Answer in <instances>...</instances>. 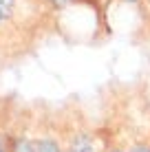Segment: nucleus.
I'll use <instances>...</instances> for the list:
<instances>
[{
    "mask_svg": "<svg viewBox=\"0 0 150 152\" xmlns=\"http://www.w3.org/2000/svg\"><path fill=\"white\" fill-rule=\"evenodd\" d=\"M13 11V0H0V22L7 20Z\"/></svg>",
    "mask_w": 150,
    "mask_h": 152,
    "instance_id": "f257e3e1",
    "label": "nucleus"
},
{
    "mask_svg": "<svg viewBox=\"0 0 150 152\" xmlns=\"http://www.w3.org/2000/svg\"><path fill=\"white\" fill-rule=\"evenodd\" d=\"M35 152H60V148L53 141H40V143L35 145Z\"/></svg>",
    "mask_w": 150,
    "mask_h": 152,
    "instance_id": "f03ea898",
    "label": "nucleus"
},
{
    "mask_svg": "<svg viewBox=\"0 0 150 152\" xmlns=\"http://www.w3.org/2000/svg\"><path fill=\"white\" fill-rule=\"evenodd\" d=\"M15 152H35V148L29 143V141H20V143L15 145Z\"/></svg>",
    "mask_w": 150,
    "mask_h": 152,
    "instance_id": "7ed1b4c3",
    "label": "nucleus"
},
{
    "mask_svg": "<svg viewBox=\"0 0 150 152\" xmlns=\"http://www.w3.org/2000/svg\"><path fill=\"white\" fill-rule=\"evenodd\" d=\"M71 152H89V148H86V141H84V139H80V141H77V145H75V148L71 150Z\"/></svg>",
    "mask_w": 150,
    "mask_h": 152,
    "instance_id": "20e7f679",
    "label": "nucleus"
},
{
    "mask_svg": "<svg viewBox=\"0 0 150 152\" xmlns=\"http://www.w3.org/2000/svg\"><path fill=\"white\" fill-rule=\"evenodd\" d=\"M135 152H148V150H143V148H137V150H135Z\"/></svg>",
    "mask_w": 150,
    "mask_h": 152,
    "instance_id": "39448f33",
    "label": "nucleus"
},
{
    "mask_svg": "<svg viewBox=\"0 0 150 152\" xmlns=\"http://www.w3.org/2000/svg\"><path fill=\"white\" fill-rule=\"evenodd\" d=\"M0 152H2V150H0Z\"/></svg>",
    "mask_w": 150,
    "mask_h": 152,
    "instance_id": "423d86ee",
    "label": "nucleus"
}]
</instances>
